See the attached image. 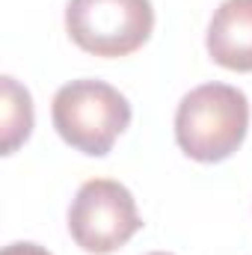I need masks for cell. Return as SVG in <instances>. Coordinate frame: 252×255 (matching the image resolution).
<instances>
[{
  "label": "cell",
  "mask_w": 252,
  "mask_h": 255,
  "mask_svg": "<svg viewBox=\"0 0 252 255\" xmlns=\"http://www.w3.org/2000/svg\"><path fill=\"white\" fill-rule=\"evenodd\" d=\"M250 130V101L238 86L202 83L190 89L175 110L178 148L199 163L232 157Z\"/></svg>",
  "instance_id": "obj_1"
},
{
  "label": "cell",
  "mask_w": 252,
  "mask_h": 255,
  "mask_svg": "<svg viewBox=\"0 0 252 255\" xmlns=\"http://www.w3.org/2000/svg\"><path fill=\"white\" fill-rule=\"evenodd\" d=\"M51 119L71 148L104 157L130 125V104L116 86L86 77L57 89Z\"/></svg>",
  "instance_id": "obj_2"
},
{
  "label": "cell",
  "mask_w": 252,
  "mask_h": 255,
  "mask_svg": "<svg viewBox=\"0 0 252 255\" xmlns=\"http://www.w3.org/2000/svg\"><path fill=\"white\" fill-rule=\"evenodd\" d=\"M65 30L71 42L95 57H127L154 30L151 0H68Z\"/></svg>",
  "instance_id": "obj_3"
},
{
  "label": "cell",
  "mask_w": 252,
  "mask_h": 255,
  "mask_svg": "<svg viewBox=\"0 0 252 255\" xmlns=\"http://www.w3.org/2000/svg\"><path fill=\"white\" fill-rule=\"evenodd\" d=\"M142 220L136 211V199L125 184L110 178H92L80 184L68 208V232L71 241L92 255H110L122 250L139 232Z\"/></svg>",
  "instance_id": "obj_4"
},
{
  "label": "cell",
  "mask_w": 252,
  "mask_h": 255,
  "mask_svg": "<svg viewBox=\"0 0 252 255\" xmlns=\"http://www.w3.org/2000/svg\"><path fill=\"white\" fill-rule=\"evenodd\" d=\"M208 54L229 71H252V0H223L208 24Z\"/></svg>",
  "instance_id": "obj_5"
},
{
  "label": "cell",
  "mask_w": 252,
  "mask_h": 255,
  "mask_svg": "<svg viewBox=\"0 0 252 255\" xmlns=\"http://www.w3.org/2000/svg\"><path fill=\"white\" fill-rule=\"evenodd\" d=\"M0 89H3V119H0L3 142H0V151L12 154L18 145H24L30 139V130H33V98L9 74L0 80Z\"/></svg>",
  "instance_id": "obj_6"
},
{
  "label": "cell",
  "mask_w": 252,
  "mask_h": 255,
  "mask_svg": "<svg viewBox=\"0 0 252 255\" xmlns=\"http://www.w3.org/2000/svg\"><path fill=\"white\" fill-rule=\"evenodd\" d=\"M3 255H51L45 247H39V244H9Z\"/></svg>",
  "instance_id": "obj_7"
},
{
  "label": "cell",
  "mask_w": 252,
  "mask_h": 255,
  "mask_svg": "<svg viewBox=\"0 0 252 255\" xmlns=\"http://www.w3.org/2000/svg\"><path fill=\"white\" fill-rule=\"evenodd\" d=\"M148 255H169V253H148Z\"/></svg>",
  "instance_id": "obj_8"
}]
</instances>
